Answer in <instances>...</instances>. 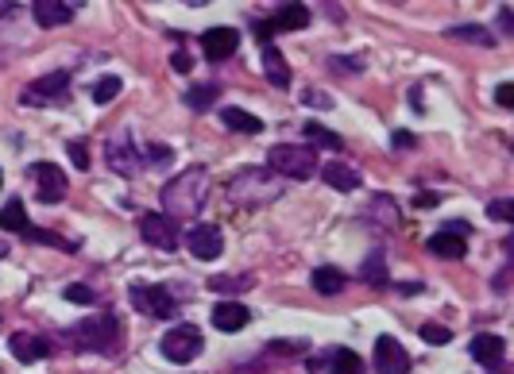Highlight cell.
<instances>
[{"label": "cell", "mask_w": 514, "mask_h": 374, "mask_svg": "<svg viewBox=\"0 0 514 374\" xmlns=\"http://www.w3.org/2000/svg\"><path fill=\"white\" fill-rule=\"evenodd\" d=\"M209 197V170L205 167H190L162 185V216L167 220H194L205 208Z\"/></svg>", "instance_id": "6da1fadb"}, {"label": "cell", "mask_w": 514, "mask_h": 374, "mask_svg": "<svg viewBox=\"0 0 514 374\" xmlns=\"http://www.w3.org/2000/svg\"><path fill=\"white\" fill-rule=\"evenodd\" d=\"M74 347L81 352H97V355H116L120 352V324H116L112 313H101V317H86L81 324L66 332Z\"/></svg>", "instance_id": "7a4b0ae2"}, {"label": "cell", "mask_w": 514, "mask_h": 374, "mask_svg": "<svg viewBox=\"0 0 514 374\" xmlns=\"http://www.w3.org/2000/svg\"><path fill=\"white\" fill-rule=\"evenodd\" d=\"M267 170L290 182H306L318 174V150L306 143H278L267 150Z\"/></svg>", "instance_id": "3957f363"}, {"label": "cell", "mask_w": 514, "mask_h": 374, "mask_svg": "<svg viewBox=\"0 0 514 374\" xmlns=\"http://www.w3.org/2000/svg\"><path fill=\"white\" fill-rule=\"evenodd\" d=\"M228 197L244 208H260L278 197V182L267 170H240L236 178L228 182Z\"/></svg>", "instance_id": "277c9868"}, {"label": "cell", "mask_w": 514, "mask_h": 374, "mask_svg": "<svg viewBox=\"0 0 514 374\" xmlns=\"http://www.w3.org/2000/svg\"><path fill=\"white\" fill-rule=\"evenodd\" d=\"M202 332L194 329V324H178V329H170L162 336V355L170 359V363H194L197 355H202Z\"/></svg>", "instance_id": "5b68a950"}, {"label": "cell", "mask_w": 514, "mask_h": 374, "mask_svg": "<svg viewBox=\"0 0 514 374\" xmlns=\"http://www.w3.org/2000/svg\"><path fill=\"white\" fill-rule=\"evenodd\" d=\"M139 236H144V243H151L155 251H174V248H178V224L167 220L162 213H144V216H139Z\"/></svg>", "instance_id": "8992f818"}, {"label": "cell", "mask_w": 514, "mask_h": 374, "mask_svg": "<svg viewBox=\"0 0 514 374\" xmlns=\"http://www.w3.org/2000/svg\"><path fill=\"white\" fill-rule=\"evenodd\" d=\"M128 297H132V305L139 313H147V317H174V297L167 286H132Z\"/></svg>", "instance_id": "52a82bcc"}, {"label": "cell", "mask_w": 514, "mask_h": 374, "mask_svg": "<svg viewBox=\"0 0 514 374\" xmlns=\"http://www.w3.org/2000/svg\"><path fill=\"white\" fill-rule=\"evenodd\" d=\"M70 89V74L66 69H54V74H43L35 77L28 89H23V104H51V101H62Z\"/></svg>", "instance_id": "ba28073f"}, {"label": "cell", "mask_w": 514, "mask_h": 374, "mask_svg": "<svg viewBox=\"0 0 514 374\" xmlns=\"http://www.w3.org/2000/svg\"><path fill=\"white\" fill-rule=\"evenodd\" d=\"M31 178H35V185H39V201L43 205H58L66 197V174L54 167V162H35L31 167Z\"/></svg>", "instance_id": "9c48e42d"}, {"label": "cell", "mask_w": 514, "mask_h": 374, "mask_svg": "<svg viewBox=\"0 0 514 374\" xmlns=\"http://www.w3.org/2000/svg\"><path fill=\"white\" fill-rule=\"evenodd\" d=\"M104 150H109V170L112 174H120V178H136L139 174V150L132 147L128 132H116Z\"/></svg>", "instance_id": "30bf717a"}, {"label": "cell", "mask_w": 514, "mask_h": 374, "mask_svg": "<svg viewBox=\"0 0 514 374\" xmlns=\"http://www.w3.org/2000/svg\"><path fill=\"white\" fill-rule=\"evenodd\" d=\"M376 370L379 374H406L410 370V355H406V347L394 340V336H379L376 340Z\"/></svg>", "instance_id": "8fae6325"}, {"label": "cell", "mask_w": 514, "mask_h": 374, "mask_svg": "<svg viewBox=\"0 0 514 374\" xmlns=\"http://www.w3.org/2000/svg\"><path fill=\"white\" fill-rule=\"evenodd\" d=\"M186 248H190L194 259L209 263L225 251V236H220L217 224H197V228H190V236H186Z\"/></svg>", "instance_id": "7c38bea8"}, {"label": "cell", "mask_w": 514, "mask_h": 374, "mask_svg": "<svg viewBox=\"0 0 514 374\" xmlns=\"http://www.w3.org/2000/svg\"><path fill=\"white\" fill-rule=\"evenodd\" d=\"M74 4H66V0H35L31 4V16L39 28H66L70 20H74Z\"/></svg>", "instance_id": "4fadbf2b"}, {"label": "cell", "mask_w": 514, "mask_h": 374, "mask_svg": "<svg viewBox=\"0 0 514 374\" xmlns=\"http://www.w3.org/2000/svg\"><path fill=\"white\" fill-rule=\"evenodd\" d=\"M321 178H325V185H329V190H341V193H352V190H360V185H364L360 170L348 167V162H341V159L325 162V167H321Z\"/></svg>", "instance_id": "5bb4252c"}, {"label": "cell", "mask_w": 514, "mask_h": 374, "mask_svg": "<svg viewBox=\"0 0 514 374\" xmlns=\"http://www.w3.org/2000/svg\"><path fill=\"white\" fill-rule=\"evenodd\" d=\"M236 46H240V35L232 31V28H209L202 35V51H205V58H213V62L236 54Z\"/></svg>", "instance_id": "9a60e30c"}, {"label": "cell", "mask_w": 514, "mask_h": 374, "mask_svg": "<svg viewBox=\"0 0 514 374\" xmlns=\"http://www.w3.org/2000/svg\"><path fill=\"white\" fill-rule=\"evenodd\" d=\"M472 359H476V363H484V367H492V370H503L507 344L499 340V336L484 332V336H476V340H472Z\"/></svg>", "instance_id": "2e32d148"}, {"label": "cell", "mask_w": 514, "mask_h": 374, "mask_svg": "<svg viewBox=\"0 0 514 374\" xmlns=\"http://www.w3.org/2000/svg\"><path fill=\"white\" fill-rule=\"evenodd\" d=\"M12 355L20 359V363H39V359L51 355V340H43V336H31V332H20L12 336Z\"/></svg>", "instance_id": "e0dca14e"}, {"label": "cell", "mask_w": 514, "mask_h": 374, "mask_svg": "<svg viewBox=\"0 0 514 374\" xmlns=\"http://www.w3.org/2000/svg\"><path fill=\"white\" fill-rule=\"evenodd\" d=\"M248 321H252V313H248V305H240V301H220L213 309V329H220V332H240V329H248Z\"/></svg>", "instance_id": "ac0fdd59"}, {"label": "cell", "mask_w": 514, "mask_h": 374, "mask_svg": "<svg viewBox=\"0 0 514 374\" xmlns=\"http://www.w3.org/2000/svg\"><path fill=\"white\" fill-rule=\"evenodd\" d=\"M306 23H310V8L283 4L271 20H267V28H271V31H298V28H306Z\"/></svg>", "instance_id": "d6986e66"}, {"label": "cell", "mask_w": 514, "mask_h": 374, "mask_svg": "<svg viewBox=\"0 0 514 374\" xmlns=\"http://www.w3.org/2000/svg\"><path fill=\"white\" fill-rule=\"evenodd\" d=\"M434 255H441V259H464V251H468V243H464V236H457V232H437V236H429L426 243Z\"/></svg>", "instance_id": "ffe728a7"}, {"label": "cell", "mask_w": 514, "mask_h": 374, "mask_svg": "<svg viewBox=\"0 0 514 374\" xmlns=\"http://www.w3.org/2000/svg\"><path fill=\"white\" fill-rule=\"evenodd\" d=\"M263 69H267V77H271L278 89H286V85H290L286 58L278 54V46H275V43H263Z\"/></svg>", "instance_id": "44dd1931"}, {"label": "cell", "mask_w": 514, "mask_h": 374, "mask_svg": "<svg viewBox=\"0 0 514 374\" xmlns=\"http://www.w3.org/2000/svg\"><path fill=\"white\" fill-rule=\"evenodd\" d=\"M220 120H225L232 132H244V135H255V132H263V120L255 112H248V109H236V104H232V109H225L220 112Z\"/></svg>", "instance_id": "7402d4cb"}, {"label": "cell", "mask_w": 514, "mask_h": 374, "mask_svg": "<svg viewBox=\"0 0 514 374\" xmlns=\"http://www.w3.org/2000/svg\"><path fill=\"white\" fill-rule=\"evenodd\" d=\"M360 282H368V286H391L387 263H383V251H371L368 259L360 263Z\"/></svg>", "instance_id": "603a6c76"}, {"label": "cell", "mask_w": 514, "mask_h": 374, "mask_svg": "<svg viewBox=\"0 0 514 374\" xmlns=\"http://www.w3.org/2000/svg\"><path fill=\"white\" fill-rule=\"evenodd\" d=\"M344 282H348V278H344V271H336V266H318V271H313V289L325 294V297L341 294Z\"/></svg>", "instance_id": "cb8c5ba5"}, {"label": "cell", "mask_w": 514, "mask_h": 374, "mask_svg": "<svg viewBox=\"0 0 514 374\" xmlns=\"http://www.w3.org/2000/svg\"><path fill=\"white\" fill-rule=\"evenodd\" d=\"M0 228H4V232H28L31 228L28 224V208H23L20 197H12V201L0 208Z\"/></svg>", "instance_id": "d4e9b609"}, {"label": "cell", "mask_w": 514, "mask_h": 374, "mask_svg": "<svg viewBox=\"0 0 514 374\" xmlns=\"http://www.w3.org/2000/svg\"><path fill=\"white\" fill-rule=\"evenodd\" d=\"M368 220H376L379 228H394V220H399V208H394L391 197H376L368 208Z\"/></svg>", "instance_id": "484cf974"}, {"label": "cell", "mask_w": 514, "mask_h": 374, "mask_svg": "<svg viewBox=\"0 0 514 374\" xmlns=\"http://www.w3.org/2000/svg\"><path fill=\"white\" fill-rule=\"evenodd\" d=\"M449 39H460V43H476V46H495L492 31H487V28H472V23H460V28H449Z\"/></svg>", "instance_id": "4316f807"}, {"label": "cell", "mask_w": 514, "mask_h": 374, "mask_svg": "<svg viewBox=\"0 0 514 374\" xmlns=\"http://www.w3.org/2000/svg\"><path fill=\"white\" fill-rule=\"evenodd\" d=\"M333 374H364V359L352 347H336L333 352Z\"/></svg>", "instance_id": "83f0119b"}, {"label": "cell", "mask_w": 514, "mask_h": 374, "mask_svg": "<svg viewBox=\"0 0 514 374\" xmlns=\"http://www.w3.org/2000/svg\"><path fill=\"white\" fill-rule=\"evenodd\" d=\"M306 139L310 143L306 147H329V150H341V135L329 132V127H321V124H306Z\"/></svg>", "instance_id": "f1b7e54d"}, {"label": "cell", "mask_w": 514, "mask_h": 374, "mask_svg": "<svg viewBox=\"0 0 514 374\" xmlns=\"http://www.w3.org/2000/svg\"><path fill=\"white\" fill-rule=\"evenodd\" d=\"M124 85H120V77L116 74H104V77H97V85H93V101L97 104H109V101H116V93H120Z\"/></svg>", "instance_id": "f546056e"}, {"label": "cell", "mask_w": 514, "mask_h": 374, "mask_svg": "<svg viewBox=\"0 0 514 374\" xmlns=\"http://www.w3.org/2000/svg\"><path fill=\"white\" fill-rule=\"evenodd\" d=\"M255 282L252 278H228V274H220L209 282V289H217V294H244V289H252Z\"/></svg>", "instance_id": "4dcf8cb0"}, {"label": "cell", "mask_w": 514, "mask_h": 374, "mask_svg": "<svg viewBox=\"0 0 514 374\" xmlns=\"http://www.w3.org/2000/svg\"><path fill=\"white\" fill-rule=\"evenodd\" d=\"M213 97H217L213 85H197V89L186 93V104H190V109H209V104H213Z\"/></svg>", "instance_id": "1f68e13d"}, {"label": "cell", "mask_w": 514, "mask_h": 374, "mask_svg": "<svg viewBox=\"0 0 514 374\" xmlns=\"http://www.w3.org/2000/svg\"><path fill=\"white\" fill-rule=\"evenodd\" d=\"M422 340H426V344H449L452 332L445 329V324H437V321H426V324H422Z\"/></svg>", "instance_id": "d6a6232c"}, {"label": "cell", "mask_w": 514, "mask_h": 374, "mask_svg": "<svg viewBox=\"0 0 514 374\" xmlns=\"http://www.w3.org/2000/svg\"><path fill=\"white\" fill-rule=\"evenodd\" d=\"M487 216L503 220V224H507V220L514 216V201H492V205H487Z\"/></svg>", "instance_id": "836d02e7"}, {"label": "cell", "mask_w": 514, "mask_h": 374, "mask_svg": "<svg viewBox=\"0 0 514 374\" xmlns=\"http://www.w3.org/2000/svg\"><path fill=\"white\" fill-rule=\"evenodd\" d=\"M66 301H78V305H89V301H93V289H89V286H70V289H66Z\"/></svg>", "instance_id": "e575fe53"}, {"label": "cell", "mask_w": 514, "mask_h": 374, "mask_svg": "<svg viewBox=\"0 0 514 374\" xmlns=\"http://www.w3.org/2000/svg\"><path fill=\"white\" fill-rule=\"evenodd\" d=\"M70 159H74V167H78V170H86V167H89L86 143H70Z\"/></svg>", "instance_id": "d590c367"}, {"label": "cell", "mask_w": 514, "mask_h": 374, "mask_svg": "<svg viewBox=\"0 0 514 374\" xmlns=\"http://www.w3.org/2000/svg\"><path fill=\"white\" fill-rule=\"evenodd\" d=\"M495 101L503 104V109H514V85H507V81H503V85L495 89Z\"/></svg>", "instance_id": "8d00e7d4"}, {"label": "cell", "mask_w": 514, "mask_h": 374, "mask_svg": "<svg viewBox=\"0 0 514 374\" xmlns=\"http://www.w3.org/2000/svg\"><path fill=\"white\" fill-rule=\"evenodd\" d=\"M147 155H151V162H155V167H162V162L170 159V150H167V147H147Z\"/></svg>", "instance_id": "74e56055"}, {"label": "cell", "mask_w": 514, "mask_h": 374, "mask_svg": "<svg viewBox=\"0 0 514 374\" xmlns=\"http://www.w3.org/2000/svg\"><path fill=\"white\" fill-rule=\"evenodd\" d=\"M170 66H174V69H178V74H186V69H190V58H186V54L178 51V54H174V58H170Z\"/></svg>", "instance_id": "f35d334b"}, {"label": "cell", "mask_w": 514, "mask_h": 374, "mask_svg": "<svg viewBox=\"0 0 514 374\" xmlns=\"http://www.w3.org/2000/svg\"><path fill=\"white\" fill-rule=\"evenodd\" d=\"M394 147H414V135L410 132H399V135H394Z\"/></svg>", "instance_id": "ab89813d"}, {"label": "cell", "mask_w": 514, "mask_h": 374, "mask_svg": "<svg viewBox=\"0 0 514 374\" xmlns=\"http://www.w3.org/2000/svg\"><path fill=\"white\" fill-rule=\"evenodd\" d=\"M510 8H503V12H499V31H510Z\"/></svg>", "instance_id": "60d3db41"}, {"label": "cell", "mask_w": 514, "mask_h": 374, "mask_svg": "<svg viewBox=\"0 0 514 374\" xmlns=\"http://www.w3.org/2000/svg\"><path fill=\"white\" fill-rule=\"evenodd\" d=\"M8 12H12V4H8V0H0V16H8Z\"/></svg>", "instance_id": "b9f144b4"}, {"label": "cell", "mask_w": 514, "mask_h": 374, "mask_svg": "<svg viewBox=\"0 0 514 374\" xmlns=\"http://www.w3.org/2000/svg\"><path fill=\"white\" fill-rule=\"evenodd\" d=\"M4 255H8V251H4V248H0V259H4Z\"/></svg>", "instance_id": "7bdbcfd3"}]
</instances>
